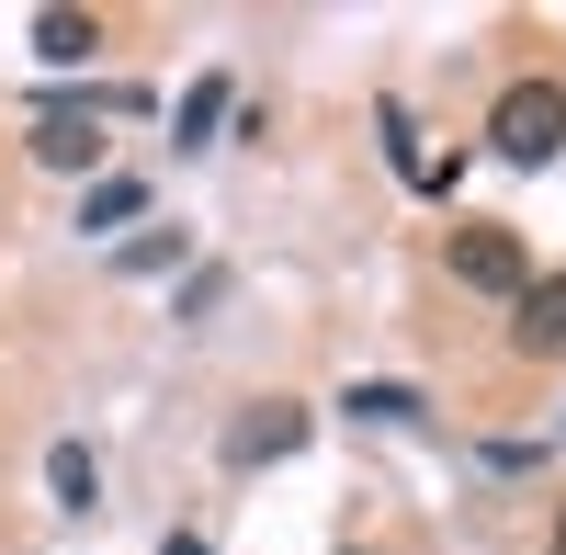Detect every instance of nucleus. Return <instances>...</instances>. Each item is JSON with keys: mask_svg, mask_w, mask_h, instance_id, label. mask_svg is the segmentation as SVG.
<instances>
[{"mask_svg": "<svg viewBox=\"0 0 566 555\" xmlns=\"http://www.w3.org/2000/svg\"><path fill=\"white\" fill-rule=\"evenodd\" d=\"M488 148H499L510 170H544V159L566 148V91H555V80H510L499 103H488Z\"/></svg>", "mask_w": 566, "mask_h": 555, "instance_id": "obj_1", "label": "nucleus"}, {"mask_svg": "<svg viewBox=\"0 0 566 555\" xmlns=\"http://www.w3.org/2000/svg\"><path fill=\"white\" fill-rule=\"evenodd\" d=\"M306 431H317V408H295V397H250L239 420H227V477H261V465H283V453H306Z\"/></svg>", "mask_w": 566, "mask_h": 555, "instance_id": "obj_2", "label": "nucleus"}, {"mask_svg": "<svg viewBox=\"0 0 566 555\" xmlns=\"http://www.w3.org/2000/svg\"><path fill=\"white\" fill-rule=\"evenodd\" d=\"M453 284H464V295H510V306H522L533 261H522V239H510V227H453Z\"/></svg>", "mask_w": 566, "mask_h": 555, "instance_id": "obj_3", "label": "nucleus"}, {"mask_svg": "<svg viewBox=\"0 0 566 555\" xmlns=\"http://www.w3.org/2000/svg\"><path fill=\"white\" fill-rule=\"evenodd\" d=\"M510 352L522 363H555L566 352V272H533L522 306H510Z\"/></svg>", "mask_w": 566, "mask_h": 555, "instance_id": "obj_4", "label": "nucleus"}, {"mask_svg": "<svg viewBox=\"0 0 566 555\" xmlns=\"http://www.w3.org/2000/svg\"><path fill=\"white\" fill-rule=\"evenodd\" d=\"M340 408H352L363 431H374V420H386V431H408V420H431V397H419V386H397V375H363V386H340Z\"/></svg>", "mask_w": 566, "mask_h": 555, "instance_id": "obj_5", "label": "nucleus"}, {"mask_svg": "<svg viewBox=\"0 0 566 555\" xmlns=\"http://www.w3.org/2000/svg\"><path fill=\"white\" fill-rule=\"evenodd\" d=\"M136 216H148V181H136V170H103V181L80 193V227H91V239H114V227H136Z\"/></svg>", "mask_w": 566, "mask_h": 555, "instance_id": "obj_6", "label": "nucleus"}, {"mask_svg": "<svg viewBox=\"0 0 566 555\" xmlns=\"http://www.w3.org/2000/svg\"><path fill=\"white\" fill-rule=\"evenodd\" d=\"M34 57L45 69H91V57H103V23H91V12H34Z\"/></svg>", "mask_w": 566, "mask_h": 555, "instance_id": "obj_7", "label": "nucleus"}, {"mask_svg": "<svg viewBox=\"0 0 566 555\" xmlns=\"http://www.w3.org/2000/svg\"><path fill=\"white\" fill-rule=\"evenodd\" d=\"M227 103H239V91H227V80L205 69V80H193V91H181V103H170V136H181V148H205V136L227 125Z\"/></svg>", "mask_w": 566, "mask_h": 555, "instance_id": "obj_8", "label": "nucleus"}, {"mask_svg": "<svg viewBox=\"0 0 566 555\" xmlns=\"http://www.w3.org/2000/svg\"><path fill=\"white\" fill-rule=\"evenodd\" d=\"M91 488H103V477H91V442H57V453H45V499H57V511H91Z\"/></svg>", "mask_w": 566, "mask_h": 555, "instance_id": "obj_9", "label": "nucleus"}, {"mask_svg": "<svg viewBox=\"0 0 566 555\" xmlns=\"http://www.w3.org/2000/svg\"><path fill=\"white\" fill-rule=\"evenodd\" d=\"M181 250H193V227H148V239H125V250H114V272H170Z\"/></svg>", "mask_w": 566, "mask_h": 555, "instance_id": "obj_10", "label": "nucleus"}, {"mask_svg": "<svg viewBox=\"0 0 566 555\" xmlns=\"http://www.w3.org/2000/svg\"><path fill=\"white\" fill-rule=\"evenodd\" d=\"M159 555H216V544H205V533H170V544H159Z\"/></svg>", "mask_w": 566, "mask_h": 555, "instance_id": "obj_11", "label": "nucleus"}, {"mask_svg": "<svg viewBox=\"0 0 566 555\" xmlns=\"http://www.w3.org/2000/svg\"><path fill=\"white\" fill-rule=\"evenodd\" d=\"M555 555H566V511H555Z\"/></svg>", "mask_w": 566, "mask_h": 555, "instance_id": "obj_12", "label": "nucleus"}, {"mask_svg": "<svg viewBox=\"0 0 566 555\" xmlns=\"http://www.w3.org/2000/svg\"><path fill=\"white\" fill-rule=\"evenodd\" d=\"M352 555H363V544H352Z\"/></svg>", "mask_w": 566, "mask_h": 555, "instance_id": "obj_13", "label": "nucleus"}]
</instances>
